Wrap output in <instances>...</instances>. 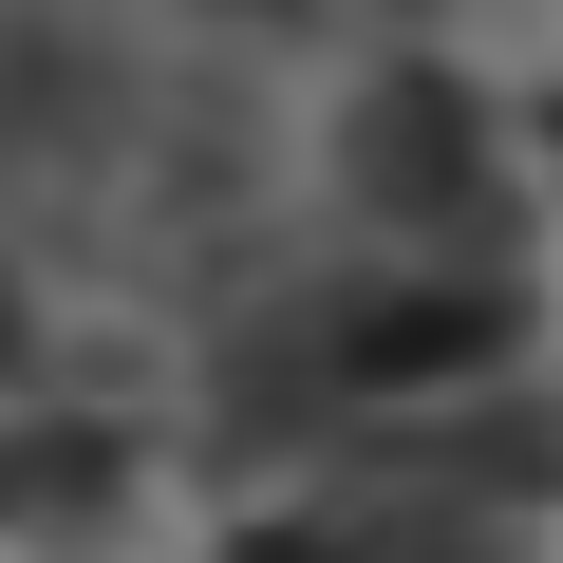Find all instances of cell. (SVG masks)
<instances>
[{
    "label": "cell",
    "instance_id": "cell-1",
    "mask_svg": "<svg viewBox=\"0 0 563 563\" xmlns=\"http://www.w3.org/2000/svg\"><path fill=\"white\" fill-rule=\"evenodd\" d=\"M507 357H526V282L488 244H395V263H339L320 301H282L244 339V413H432Z\"/></svg>",
    "mask_w": 563,
    "mask_h": 563
},
{
    "label": "cell",
    "instance_id": "cell-2",
    "mask_svg": "<svg viewBox=\"0 0 563 563\" xmlns=\"http://www.w3.org/2000/svg\"><path fill=\"white\" fill-rule=\"evenodd\" d=\"M339 188H357V225H395V244H488V225H507V132H488L470 76H376V95L339 113Z\"/></svg>",
    "mask_w": 563,
    "mask_h": 563
},
{
    "label": "cell",
    "instance_id": "cell-3",
    "mask_svg": "<svg viewBox=\"0 0 563 563\" xmlns=\"http://www.w3.org/2000/svg\"><path fill=\"white\" fill-rule=\"evenodd\" d=\"M225 563H507V507H451V488H357V507H263V526H225Z\"/></svg>",
    "mask_w": 563,
    "mask_h": 563
},
{
    "label": "cell",
    "instance_id": "cell-4",
    "mask_svg": "<svg viewBox=\"0 0 563 563\" xmlns=\"http://www.w3.org/2000/svg\"><path fill=\"white\" fill-rule=\"evenodd\" d=\"M0 376H38V301H20V263H0Z\"/></svg>",
    "mask_w": 563,
    "mask_h": 563
}]
</instances>
